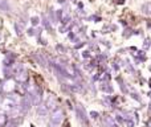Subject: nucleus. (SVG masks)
<instances>
[{"instance_id": "3", "label": "nucleus", "mask_w": 151, "mask_h": 127, "mask_svg": "<svg viewBox=\"0 0 151 127\" xmlns=\"http://www.w3.org/2000/svg\"><path fill=\"white\" fill-rule=\"evenodd\" d=\"M32 106H33V105H32L31 99H29V97L25 94V95L20 99V103H19V107H20V114H27V113L32 109Z\"/></svg>"}, {"instance_id": "11", "label": "nucleus", "mask_w": 151, "mask_h": 127, "mask_svg": "<svg viewBox=\"0 0 151 127\" xmlns=\"http://www.w3.org/2000/svg\"><path fill=\"white\" fill-rule=\"evenodd\" d=\"M89 115H90L91 119H98V118H99V113L98 111H94V110L89 113Z\"/></svg>"}, {"instance_id": "1", "label": "nucleus", "mask_w": 151, "mask_h": 127, "mask_svg": "<svg viewBox=\"0 0 151 127\" xmlns=\"http://www.w3.org/2000/svg\"><path fill=\"white\" fill-rule=\"evenodd\" d=\"M64 118H65L64 110L61 109V107H56V109L50 113V117L47 123V127H58L64 122Z\"/></svg>"}, {"instance_id": "15", "label": "nucleus", "mask_w": 151, "mask_h": 127, "mask_svg": "<svg viewBox=\"0 0 151 127\" xmlns=\"http://www.w3.org/2000/svg\"><path fill=\"white\" fill-rule=\"evenodd\" d=\"M82 57L83 58H90L91 56H90V52H89V50H83L82 52Z\"/></svg>"}, {"instance_id": "8", "label": "nucleus", "mask_w": 151, "mask_h": 127, "mask_svg": "<svg viewBox=\"0 0 151 127\" xmlns=\"http://www.w3.org/2000/svg\"><path fill=\"white\" fill-rule=\"evenodd\" d=\"M0 9L1 11H9V4H8V0H0Z\"/></svg>"}, {"instance_id": "7", "label": "nucleus", "mask_w": 151, "mask_h": 127, "mask_svg": "<svg viewBox=\"0 0 151 127\" xmlns=\"http://www.w3.org/2000/svg\"><path fill=\"white\" fill-rule=\"evenodd\" d=\"M142 12L146 15H151V3H146L142 5Z\"/></svg>"}, {"instance_id": "4", "label": "nucleus", "mask_w": 151, "mask_h": 127, "mask_svg": "<svg viewBox=\"0 0 151 127\" xmlns=\"http://www.w3.org/2000/svg\"><path fill=\"white\" fill-rule=\"evenodd\" d=\"M102 122H104V127H118L114 118H111L110 115H106V117L102 118Z\"/></svg>"}, {"instance_id": "14", "label": "nucleus", "mask_w": 151, "mask_h": 127, "mask_svg": "<svg viewBox=\"0 0 151 127\" xmlns=\"http://www.w3.org/2000/svg\"><path fill=\"white\" fill-rule=\"evenodd\" d=\"M13 27H15V29H16V33H17L19 36H21V28L19 27V24L15 23V24H13Z\"/></svg>"}, {"instance_id": "2", "label": "nucleus", "mask_w": 151, "mask_h": 127, "mask_svg": "<svg viewBox=\"0 0 151 127\" xmlns=\"http://www.w3.org/2000/svg\"><path fill=\"white\" fill-rule=\"evenodd\" d=\"M74 111H76V118L77 121L81 123L82 126L89 127L90 122H89V118H88V113H86V109L82 106L81 103H77L74 107Z\"/></svg>"}, {"instance_id": "6", "label": "nucleus", "mask_w": 151, "mask_h": 127, "mask_svg": "<svg viewBox=\"0 0 151 127\" xmlns=\"http://www.w3.org/2000/svg\"><path fill=\"white\" fill-rule=\"evenodd\" d=\"M19 123H20V122H19L16 118H9L3 127H19Z\"/></svg>"}, {"instance_id": "17", "label": "nucleus", "mask_w": 151, "mask_h": 127, "mask_svg": "<svg viewBox=\"0 0 151 127\" xmlns=\"http://www.w3.org/2000/svg\"><path fill=\"white\" fill-rule=\"evenodd\" d=\"M28 34H29V36H33V34H35V28L28 29Z\"/></svg>"}, {"instance_id": "16", "label": "nucleus", "mask_w": 151, "mask_h": 127, "mask_svg": "<svg viewBox=\"0 0 151 127\" xmlns=\"http://www.w3.org/2000/svg\"><path fill=\"white\" fill-rule=\"evenodd\" d=\"M143 47H145V49H149L150 48V40H146V41H145Z\"/></svg>"}, {"instance_id": "12", "label": "nucleus", "mask_w": 151, "mask_h": 127, "mask_svg": "<svg viewBox=\"0 0 151 127\" xmlns=\"http://www.w3.org/2000/svg\"><path fill=\"white\" fill-rule=\"evenodd\" d=\"M31 23H32V25L33 27H36V25H39V17L37 16H33V17H31Z\"/></svg>"}, {"instance_id": "18", "label": "nucleus", "mask_w": 151, "mask_h": 127, "mask_svg": "<svg viewBox=\"0 0 151 127\" xmlns=\"http://www.w3.org/2000/svg\"><path fill=\"white\" fill-rule=\"evenodd\" d=\"M0 40H1V33H0Z\"/></svg>"}, {"instance_id": "9", "label": "nucleus", "mask_w": 151, "mask_h": 127, "mask_svg": "<svg viewBox=\"0 0 151 127\" xmlns=\"http://www.w3.org/2000/svg\"><path fill=\"white\" fill-rule=\"evenodd\" d=\"M135 121L133 119V118H127V119H125V125L126 127H135Z\"/></svg>"}, {"instance_id": "19", "label": "nucleus", "mask_w": 151, "mask_h": 127, "mask_svg": "<svg viewBox=\"0 0 151 127\" xmlns=\"http://www.w3.org/2000/svg\"><path fill=\"white\" fill-rule=\"evenodd\" d=\"M31 127H35V125H31Z\"/></svg>"}, {"instance_id": "10", "label": "nucleus", "mask_w": 151, "mask_h": 127, "mask_svg": "<svg viewBox=\"0 0 151 127\" xmlns=\"http://www.w3.org/2000/svg\"><path fill=\"white\" fill-rule=\"evenodd\" d=\"M42 25H44L45 28L48 29V31H52V24L49 23V20H48L47 17H44V19H42Z\"/></svg>"}, {"instance_id": "13", "label": "nucleus", "mask_w": 151, "mask_h": 127, "mask_svg": "<svg viewBox=\"0 0 151 127\" xmlns=\"http://www.w3.org/2000/svg\"><path fill=\"white\" fill-rule=\"evenodd\" d=\"M130 97L133 99H135V101H138V102H141L142 99H141V97H139V94L138 93H130Z\"/></svg>"}, {"instance_id": "5", "label": "nucleus", "mask_w": 151, "mask_h": 127, "mask_svg": "<svg viewBox=\"0 0 151 127\" xmlns=\"http://www.w3.org/2000/svg\"><path fill=\"white\" fill-rule=\"evenodd\" d=\"M99 90L105 91V93H107V94H111L114 89H113V86H110L109 82H101V85H99Z\"/></svg>"}]
</instances>
